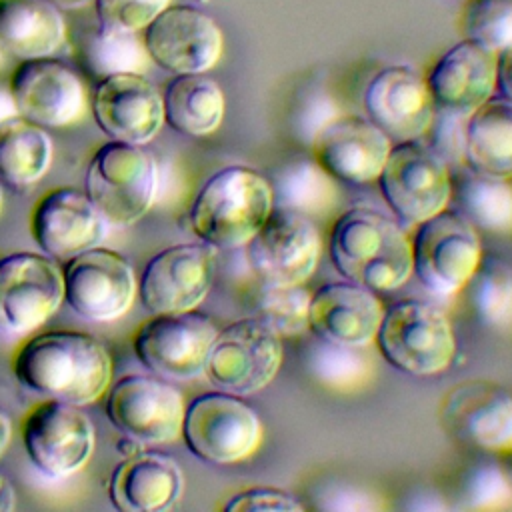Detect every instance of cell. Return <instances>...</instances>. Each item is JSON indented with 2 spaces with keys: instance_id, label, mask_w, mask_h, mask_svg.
I'll return each mask as SVG.
<instances>
[{
  "instance_id": "1",
  "label": "cell",
  "mask_w": 512,
  "mask_h": 512,
  "mask_svg": "<svg viewBox=\"0 0 512 512\" xmlns=\"http://www.w3.org/2000/svg\"><path fill=\"white\" fill-rule=\"evenodd\" d=\"M12 372L24 388L82 408L108 392L112 358L88 332L48 330L22 342L12 358Z\"/></svg>"
},
{
  "instance_id": "2",
  "label": "cell",
  "mask_w": 512,
  "mask_h": 512,
  "mask_svg": "<svg viewBox=\"0 0 512 512\" xmlns=\"http://www.w3.org/2000/svg\"><path fill=\"white\" fill-rule=\"evenodd\" d=\"M328 252L344 280L376 294L398 290L412 276V246L404 228L376 208L342 212L332 224Z\"/></svg>"
},
{
  "instance_id": "3",
  "label": "cell",
  "mask_w": 512,
  "mask_h": 512,
  "mask_svg": "<svg viewBox=\"0 0 512 512\" xmlns=\"http://www.w3.org/2000/svg\"><path fill=\"white\" fill-rule=\"evenodd\" d=\"M274 208L270 180L248 166L214 172L196 192L188 218L198 240L216 250L242 248Z\"/></svg>"
},
{
  "instance_id": "4",
  "label": "cell",
  "mask_w": 512,
  "mask_h": 512,
  "mask_svg": "<svg viewBox=\"0 0 512 512\" xmlns=\"http://www.w3.org/2000/svg\"><path fill=\"white\" fill-rule=\"evenodd\" d=\"M84 192L108 224H134L156 200L158 162L140 144L110 140L90 158Z\"/></svg>"
},
{
  "instance_id": "5",
  "label": "cell",
  "mask_w": 512,
  "mask_h": 512,
  "mask_svg": "<svg viewBox=\"0 0 512 512\" xmlns=\"http://www.w3.org/2000/svg\"><path fill=\"white\" fill-rule=\"evenodd\" d=\"M374 340L386 362L410 376L440 374L456 356L450 320L424 300L394 302L384 310Z\"/></svg>"
},
{
  "instance_id": "6",
  "label": "cell",
  "mask_w": 512,
  "mask_h": 512,
  "mask_svg": "<svg viewBox=\"0 0 512 512\" xmlns=\"http://www.w3.org/2000/svg\"><path fill=\"white\" fill-rule=\"evenodd\" d=\"M180 436L196 458L208 464H236L260 448L264 426L242 396L214 390L186 406Z\"/></svg>"
},
{
  "instance_id": "7",
  "label": "cell",
  "mask_w": 512,
  "mask_h": 512,
  "mask_svg": "<svg viewBox=\"0 0 512 512\" xmlns=\"http://www.w3.org/2000/svg\"><path fill=\"white\" fill-rule=\"evenodd\" d=\"M284 360L282 338L256 314L218 330L204 376L216 390L248 396L266 388Z\"/></svg>"
},
{
  "instance_id": "8",
  "label": "cell",
  "mask_w": 512,
  "mask_h": 512,
  "mask_svg": "<svg viewBox=\"0 0 512 512\" xmlns=\"http://www.w3.org/2000/svg\"><path fill=\"white\" fill-rule=\"evenodd\" d=\"M410 246L412 274L436 296L464 290L484 256L476 228L454 208L420 222Z\"/></svg>"
},
{
  "instance_id": "9",
  "label": "cell",
  "mask_w": 512,
  "mask_h": 512,
  "mask_svg": "<svg viewBox=\"0 0 512 512\" xmlns=\"http://www.w3.org/2000/svg\"><path fill=\"white\" fill-rule=\"evenodd\" d=\"M376 180L384 202L404 226H418L450 204V168L422 140L392 144Z\"/></svg>"
},
{
  "instance_id": "10",
  "label": "cell",
  "mask_w": 512,
  "mask_h": 512,
  "mask_svg": "<svg viewBox=\"0 0 512 512\" xmlns=\"http://www.w3.org/2000/svg\"><path fill=\"white\" fill-rule=\"evenodd\" d=\"M94 426L80 406L46 398L22 420V444L32 466L50 478L80 472L94 452Z\"/></svg>"
},
{
  "instance_id": "11",
  "label": "cell",
  "mask_w": 512,
  "mask_h": 512,
  "mask_svg": "<svg viewBox=\"0 0 512 512\" xmlns=\"http://www.w3.org/2000/svg\"><path fill=\"white\" fill-rule=\"evenodd\" d=\"M218 328L210 316L194 310L160 312L138 326L132 348L144 368L158 376L186 380L204 374Z\"/></svg>"
},
{
  "instance_id": "12",
  "label": "cell",
  "mask_w": 512,
  "mask_h": 512,
  "mask_svg": "<svg viewBox=\"0 0 512 512\" xmlns=\"http://www.w3.org/2000/svg\"><path fill=\"white\" fill-rule=\"evenodd\" d=\"M62 280L68 308L92 322L122 318L138 294L130 262L120 252L100 246L68 258Z\"/></svg>"
},
{
  "instance_id": "13",
  "label": "cell",
  "mask_w": 512,
  "mask_h": 512,
  "mask_svg": "<svg viewBox=\"0 0 512 512\" xmlns=\"http://www.w3.org/2000/svg\"><path fill=\"white\" fill-rule=\"evenodd\" d=\"M64 302L58 264L36 252L0 258V332L24 336L38 330Z\"/></svg>"
},
{
  "instance_id": "14",
  "label": "cell",
  "mask_w": 512,
  "mask_h": 512,
  "mask_svg": "<svg viewBox=\"0 0 512 512\" xmlns=\"http://www.w3.org/2000/svg\"><path fill=\"white\" fill-rule=\"evenodd\" d=\"M244 248L260 284H304L320 262L322 238L312 218L274 206Z\"/></svg>"
},
{
  "instance_id": "15",
  "label": "cell",
  "mask_w": 512,
  "mask_h": 512,
  "mask_svg": "<svg viewBox=\"0 0 512 512\" xmlns=\"http://www.w3.org/2000/svg\"><path fill=\"white\" fill-rule=\"evenodd\" d=\"M216 274V248L206 242H182L156 252L138 280V298L150 314L198 308Z\"/></svg>"
},
{
  "instance_id": "16",
  "label": "cell",
  "mask_w": 512,
  "mask_h": 512,
  "mask_svg": "<svg viewBox=\"0 0 512 512\" xmlns=\"http://www.w3.org/2000/svg\"><path fill=\"white\" fill-rule=\"evenodd\" d=\"M110 424L142 444H166L182 434L184 398L168 382L148 374L116 380L106 396Z\"/></svg>"
},
{
  "instance_id": "17",
  "label": "cell",
  "mask_w": 512,
  "mask_h": 512,
  "mask_svg": "<svg viewBox=\"0 0 512 512\" xmlns=\"http://www.w3.org/2000/svg\"><path fill=\"white\" fill-rule=\"evenodd\" d=\"M142 40L150 60L170 74H202L222 56L220 26L200 8L170 4L144 30Z\"/></svg>"
},
{
  "instance_id": "18",
  "label": "cell",
  "mask_w": 512,
  "mask_h": 512,
  "mask_svg": "<svg viewBox=\"0 0 512 512\" xmlns=\"http://www.w3.org/2000/svg\"><path fill=\"white\" fill-rule=\"evenodd\" d=\"M8 84L18 114L42 128L72 126L88 112L84 82L52 56L20 60Z\"/></svg>"
},
{
  "instance_id": "19",
  "label": "cell",
  "mask_w": 512,
  "mask_h": 512,
  "mask_svg": "<svg viewBox=\"0 0 512 512\" xmlns=\"http://www.w3.org/2000/svg\"><path fill=\"white\" fill-rule=\"evenodd\" d=\"M440 418L456 442L486 454H512L510 390L494 382H462L444 396Z\"/></svg>"
},
{
  "instance_id": "20",
  "label": "cell",
  "mask_w": 512,
  "mask_h": 512,
  "mask_svg": "<svg viewBox=\"0 0 512 512\" xmlns=\"http://www.w3.org/2000/svg\"><path fill=\"white\" fill-rule=\"evenodd\" d=\"M312 158L336 180L368 184L378 178L392 140L366 116L336 114L310 142Z\"/></svg>"
},
{
  "instance_id": "21",
  "label": "cell",
  "mask_w": 512,
  "mask_h": 512,
  "mask_svg": "<svg viewBox=\"0 0 512 512\" xmlns=\"http://www.w3.org/2000/svg\"><path fill=\"white\" fill-rule=\"evenodd\" d=\"M364 112L396 144L418 140L426 132L434 116V100L426 78L410 66L392 64L370 78L364 90Z\"/></svg>"
},
{
  "instance_id": "22",
  "label": "cell",
  "mask_w": 512,
  "mask_h": 512,
  "mask_svg": "<svg viewBox=\"0 0 512 512\" xmlns=\"http://www.w3.org/2000/svg\"><path fill=\"white\" fill-rule=\"evenodd\" d=\"M92 114L110 140L144 146L164 124L162 94L142 74H110L92 94Z\"/></svg>"
},
{
  "instance_id": "23",
  "label": "cell",
  "mask_w": 512,
  "mask_h": 512,
  "mask_svg": "<svg viewBox=\"0 0 512 512\" xmlns=\"http://www.w3.org/2000/svg\"><path fill=\"white\" fill-rule=\"evenodd\" d=\"M106 220L84 190L60 186L46 192L30 214V234L42 254L68 260L106 236Z\"/></svg>"
},
{
  "instance_id": "24",
  "label": "cell",
  "mask_w": 512,
  "mask_h": 512,
  "mask_svg": "<svg viewBox=\"0 0 512 512\" xmlns=\"http://www.w3.org/2000/svg\"><path fill=\"white\" fill-rule=\"evenodd\" d=\"M426 84L436 108L470 116L494 96L496 52L464 38L434 62Z\"/></svg>"
},
{
  "instance_id": "25",
  "label": "cell",
  "mask_w": 512,
  "mask_h": 512,
  "mask_svg": "<svg viewBox=\"0 0 512 512\" xmlns=\"http://www.w3.org/2000/svg\"><path fill=\"white\" fill-rule=\"evenodd\" d=\"M382 316L384 306L376 292L350 280L324 284L310 298V330L338 344H370Z\"/></svg>"
},
{
  "instance_id": "26",
  "label": "cell",
  "mask_w": 512,
  "mask_h": 512,
  "mask_svg": "<svg viewBox=\"0 0 512 512\" xmlns=\"http://www.w3.org/2000/svg\"><path fill=\"white\" fill-rule=\"evenodd\" d=\"M182 486L184 476L174 458L140 450L114 468L108 498L120 512H162L178 502Z\"/></svg>"
},
{
  "instance_id": "27",
  "label": "cell",
  "mask_w": 512,
  "mask_h": 512,
  "mask_svg": "<svg viewBox=\"0 0 512 512\" xmlns=\"http://www.w3.org/2000/svg\"><path fill=\"white\" fill-rule=\"evenodd\" d=\"M66 38L62 10L48 0H0V48L18 60L52 56Z\"/></svg>"
},
{
  "instance_id": "28",
  "label": "cell",
  "mask_w": 512,
  "mask_h": 512,
  "mask_svg": "<svg viewBox=\"0 0 512 512\" xmlns=\"http://www.w3.org/2000/svg\"><path fill=\"white\" fill-rule=\"evenodd\" d=\"M464 166L512 180V104L492 96L466 122Z\"/></svg>"
},
{
  "instance_id": "29",
  "label": "cell",
  "mask_w": 512,
  "mask_h": 512,
  "mask_svg": "<svg viewBox=\"0 0 512 512\" xmlns=\"http://www.w3.org/2000/svg\"><path fill=\"white\" fill-rule=\"evenodd\" d=\"M164 122L186 136H208L222 124L226 100L216 80L202 74H176L162 92Z\"/></svg>"
},
{
  "instance_id": "30",
  "label": "cell",
  "mask_w": 512,
  "mask_h": 512,
  "mask_svg": "<svg viewBox=\"0 0 512 512\" xmlns=\"http://www.w3.org/2000/svg\"><path fill=\"white\" fill-rule=\"evenodd\" d=\"M52 164L48 132L16 114L0 122V184L28 190L44 178Z\"/></svg>"
},
{
  "instance_id": "31",
  "label": "cell",
  "mask_w": 512,
  "mask_h": 512,
  "mask_svg": "<svg viewBox=\"0 0 512 512\" xmlns=\"http://www.w3.org/2000/svg\"><path fill=\"white\" fill-rule=\"evenodd\" d=\"M450 204L474 228L486 232H512V182L478 174L466 166L450 170Z\"/></svg>"
},
{
  "instance_id": "32",
  "label": "cell",
  "mask_w": 512,
  "mask_h": 512,
  "mask_svg": "<svg viewBox=\"0 0 512 512\" xmlns=\"http://www.w3.org/2000/svg\"><path fill=\"white\" fill-rule=\"evenodd\" d=\"M274 206L308 218L328 214L338 202L336 178L314 158H298L282 166L270 180Z\"/></svg>"
},
{
  "instance_id": "33",
  "label": "cell",
  "mask_w": 512,
  "mask_h": 512,
  "mask_svg": "<svg viewBox=\"0 0 512 512\" xmlns=\"http://www.w3.org/2000/svg\"><path fill=\"white\" fill-rule=\"evenodd\" d=\"M304 368L312 380L336 392L358 390L372 376V362L360 346L338 344L318 336L304 350Z\"/></svg>"
},
{
  "instance_id": "34",
  "label": "cell",
  "mask_w": 512,
  "mask_h": 512,
  "mask_svg": "<svg viewBox=\"0 0 512 512\" xmlns=\"http://www.w3.org/2000/svg\"><path fill=\"white\" fill-rule=\"evenodd\" d=\"M138 34L140 32L110 30L98 24V28L90 30L80 44L84 64L102 78L122 72L142 74L152 60Z\"/></svg>"
},
{
  "instance_id": "35",
  "label": "cell",
  "mask_w": 512,
  "mask_h": 512,
  "mask_svg": "<svg viewBox=\"0 0 512 512\" xmlns=\"http://www.w3.org/2000/svg\"><path fill=\"white\" fill-rule=\"evenodd\" d=\"M464 290L472 310L486 326H512V270L504 262L482 256Z\"/></svg>"
},
{
  "instance_id": "36",
  "label": "cell",
  "mask_w": 512,
  "mask_h": 512,
  "mask_svg": "<svg viewBox=\"0 0 512 512\" xmlns=\"http://www.w3.org/2000/svg\"><path fill=\"white\" fill-rule=\"evenodd\" d=\"M310 298L302 284H262L256 294V316L280 338H296L310 330Z\"/></svg>"
},
{
  "instance_id": "37",
  "label": "cell",
  "mask_w": 512,
  "mask_h": 512,
  "mask_svg": "<svg viewBox=\"0 0 512 512\" xmlns=\"http://www.w3.org/2000/svg\"><path fill=\"white\" fill-rule=\"evenodd\" d=\"M460 498L470 510L512 508V474L496 460L476 462L466 470L460 484Z\"/></svg>"
},
{
  "instance_id": "38",
  "label": "cell",
  "mask_w": 512,
  "mask_h": 512,
  "mask_svg": "<svg viewBox=\"0 0 512 512\" xmlns=\"http://www.w3.org/2000/svg\"><path fill=\"white\" fill-rule=\"evenodd\" d=\"M460 26L464 38L496 54L512 48V0H466Z\"/></svg>"
},
{
  "instance_id": "39",
  "label": "cell",
  "mask_w": 512,
  "mask_h": 512,
  "mask_svg": "<svg viewBox=\"0 0 512 512\" xmlns=\"http://www.w3.org/2000/svg\"><path fill=\"white\" fill-rule=\"evenodd\" d=\"M466 122L468 116L434 106V116L418 140H422L440 160H444L450 170L464 166Z\"/></svg>"
},
{
  "instance_id": "40",
  "label": "cell",
  "mask_w": 512,
  "mask_h": 512,
  "mask_svg": "<svg viewBox=\"0 0 512 512\" xmlns=\"http://www.w3.org/2000/svg\"><path fill=\"white\" fill-rule=\"evenodd\" d=\"M102 28L120 32H142L172 0H94Z\"/></svg>"
},
{
  "instance_id": "41",
  "label": "cell",
  "mask_w": 512,
  "mask_h": 512,
  "mask_svg": "<svg viewBox=\"0 0 512 512\" xmlns=\"http://www.w3.org/2000/svg\"><path fill=\"white\" fill-rule=\"evenodd\" d=\"M224 510L226 512H262V510L302 512L304 506L296 500V496H292L282 488L254 486L230 496V500L224 504Z\"/></svg>"
},
{
  "instance_id": "42",
  "label": "cell",
  "mask_w": 512,
  "mask_h": 512,
  "mask_svg": "<svg viewBox=\"0 0 512 512\" xmlns=\"http://www.w3.org/2000/svg\"><path fill=\"white\" fill-rule=\"evenodd\" d=\"M324 502L320 504L322 508H330V510H374L380 504L376 502L374 494L360 490V488H352V486H336V488H328L324 492Z\"/></svg>"
},
{
  "instance_id": "43",
  "label": "cell",
  "mask_w": 512,
  "mask_h": 512,
  "mask_svg": "<svg viewBox=\"0 0 512 512\" xmlns=\"http://www.w3.org/2000/svg\"><path fill=\"white\" fill-rule=\"evenodd\" d=\"M494 94L512 104V48H506L496 54Z\"/></svg>"
},
{
  "instance_id": "44",
  "label": "cell",
  "mask_w": 512,
  "mask_h": 512,
  "mask_svg": "<svg viewBox=\"0 0 512 512\" xmlns=\"http://www.w3.org/2000/svg\"><path fill=\"white\" fill-rule=\"evenodd\" d=\"M16 508V490L10 478L0 470V512H12Z\"/></svg>"
},
{
  "instance_id": "45",
  "label": "cell",
  "mask_w": 512,
  "mask_h": 512,
  "mask_svg": "<svg viewBox=\"0 0 512 512\" xmlns=\"http://www.w3.org/2000/svg\"><path fill=\"white\" fill-rule=\"evenodd\" d=\"M16 114H18V110H16V104H14V98L10 92V84H8V80L0 78V122L10 116H16Z\"/></svg>"
},
{
  "instance_id": "46",
  "label": "cell",
  "mask_w": 512,
  "mask_h": 512,
  "mask_svg": "<svg viewBox=\"0 0 512 512\" xmlns=\"http://www.w3.org/2000/svg\"><path fill=\"white\" fill-rule=\"evenodd\" d=\"M12 440V418L6 408L0 406V456L6 452Z\"/></svg>"
},
{
  "instance_id": "47",
  "label": "cell",
  "mask_w": 512,
  "mask_h": 512,
  "mask_svg": "<svg viewBox=\"0 0 512 512\" xmlns=\"http://www.w3.org/2000/svg\"><path fill=\"white\" fill-rule=\"evenodd\" d=\"M48 2H52L56 8H60V10H74V8H82V6H86L88 2H92V0H48Z\"/></svg>"
},
{
  "instance_id": "48",
  "label": "cell",
  "mask_w": 512,
  "mask_h": 512,
  "mask_svg": "<svg viewBox=\"0 0 512 512\" xmlns=\"http://www.w3.org/2000/svg\"><path fill=\"white\" fill-rule=\"evenodd\" d=\"M4 64H6V54H4V50L0 48V68H4Z\"/></svg>"
},
{
  "instance_id": "49",
  "label": "cell",
  "mask_w": 512,
  "mask_h": 512,
  "mask_svg": "<svg viewBox=\"0 0 512 512\" xmlns=\"http://www.w3.org/2000/svg\"><path fill=\"white\" fill-rule=\"evenodd\" d=\"M0 208H2V184H0Z\"/></svg>"
},
{
  "instance_id": "50",
  "label": "cell",
  "mask_w": 512,
  "mask_h": 512,
  "mask_svg": "<svg viewBox=\"0 0 512 512\" xmlns=\"http://www.w3.org/2000/svg\"><path fill=\"white\" fill-rule=\"evenodd\" d=\"M508 456H510V458H512V454H508ZM508 470H510V474H512V464H510V468H508Z\"/></svg>"
}]
</instances>
